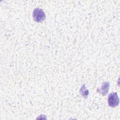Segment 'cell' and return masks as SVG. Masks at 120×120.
Listing matches in <instances>:
<instances>
[{
    "mask_svg": "<svg viewBox=\"0 0 120 120\" xmlns=\"http://www.w3.org/2000/svg\"><path fill=\"white\" fill-rule=\"evenodd\" d=\"M33 17L37 22H42L45 19V15L42 9L39 8H35L33 12Z\"/></svg>",
    "mask_w": 120,
    "mask_h": 120,
    "instance_id": "6da1fadb",
    "label": "cell"
},
{
    "mask_svg": "<svg viewBox=\"0 0 120 120\" xmlns=\"http://www.w3.org/2000/svg\"><path fill=\"white\" fill-rule=\"evenodd\" d=\"M108 103L110 106L114 107L119 104V98L116 92L110 93L108 97Z\"/></svg>",
    "mask_w": 120,
    "mask_h": 120,
    "instance_id": "7a4b0ae2",
    "label": "cell"
},
{
    "mask_svg": "<svg viewBox=\"0 0 120 120\" xmlns=\"http://www.w3.org/2000/svg\"><path fill=\"white\" fill-rule=\"evenodd\" d=\"M109 85L110 84L108 82H104L102 83L101 88L100 89H98L97 91L103 96H105L108 93V90L109 89Z\"/></svg>",
    "mask_w": 120,
    "mask_h": 120,
    "instance_id": "3957f363",
    "label": "cell"
},
{
    "mask_svg": "<svg viewBox=\"0 0 120 120\" xmlns=\"http://www.w3.org/2000/svg\"><path fill=\"white\" fill-rule=\"evenodd\" d=\"M84 85H83V86L82 87V89H81V91H82L81 93L83 95V96H84L85 97H87V96L89 94V91L86 89H85V90H84Z\"/></svg>",
    "mask_w": 120,
    "mask_h": 120,
    "instance_id": "277c9868",
    "label": "cell"
}]
</instances>
